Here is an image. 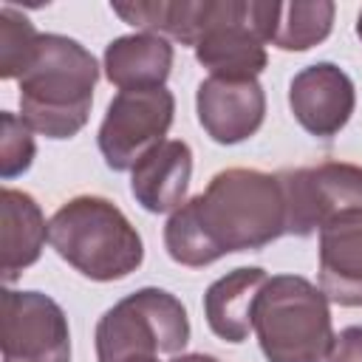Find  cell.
Returning <instances> with one entry per match:
<instances>
[{
  "label": "cell",
  "mask_w": 362,
  "mask_h": 362,
  "mask_svg": "<svg viewBox=\"0 0 362 362\" xmlns=\"http://www.w3.org/2000/svg\"><path fill=\"white\" fill-rule=\"evenodd\" d=\"M283 235L286 198L277 173L229 167L170 212L164 249L178 266L204 269L232 252H257Z\"/></svg>",
  "instance_id": "6da1fadb"
},
{
  "label": "cell",
  "mask_w": 362,
  "mask_h": 362,
  "mask_svg": "<svg viewBox=\"0 0 362 362\" xmlns=\"http://www.w3.org/2000/svg\"><path fill=\"white\" fill-rule=\"evenodd\" d=\"M20 82V116L45 139H74L90 116L96 57L65 34H40Z\"/></svg>",
  "instance_id": "7a4b0ae2"
},
{
  "label": "cell",
  "mask_w": 362,
  "mask_h": 362,
  "mask_svg": "<svg viewBox=\"0 0 362 362\" xmlns=\"http://www.w3.org/2000/svg\"><path fill=\"white\" fill-rule=\"evenodd\" d=\"M48 243L82 277L113 283L144 260V243L127 215L102 195H76L48 221Z\"/></svg>",
  "instance_id": "3957f363"
},
{
  "label": "cell",
  "mask_w": 362,
  "mask_h": 362,
  "mask_svg": "<svg viewBox=\"0 0 362 362\" xmlns=\"http://www.w3.org/2000/svg\"><path fill=\"white\" fill-rule=\"evenodd\" d=\"M255 334L266 362H325L334 345L331 303L300 274H274L255 303Z\"/></svg>",
  "instance_id": "277c9868"
},
{
  "label": "cell",
  "mask_w": 362,
  "mask_h": 362,
  "mask_svg": "<svg viewBox=\"0 0 362 362\" xmlns=\"http://www.w3.org/2000/svg\"><path fill=\"white\" fill-rule=\"evenodd\" d=\"M93 339L99 362L175 356L189 342V317L175 294L144 286L99 317Z\"/></svg>",
  "instance_id": "5b68a950"
},
{
  "label": "cell",
  "mask_w": 362,
  "mask_h": 362,
  "mask_svg": "<svg viewBox=\"0 0 362 362\" xmlns=\"http://www.w3.org/2000/svg\"><path fill=\"white\" fill-rule=\"evenodd\" d=\"M277 11L274 0H204L195 59L209 76L257 79L269 65L266 42L274 37Z\"/></svg>",
  "instance_id": "8992f818"
},
{
  "label": "cell",
  "mask_w": 362,
  "mask_h": 362,
  "mask_svg": "<svg viewBox=\"0 0 362 362\" xmlns=\"http://www.w3.org/2000/svg\"><path fill=\"white\" fill-rule=\"evenodd\" d=\"M175 119V96L167 88L119 90L99 124L96 144L105 164L116 173L133 170L153 147L167 141Z\"/></svg>",
  "instance_id": "52a82bcc"
},
{
  "label": "cell",
  "mask_w": 362,
  "mask_h": 362,
  "mask_svg": "<svg viewBox=\"0 0 362 362\" xmlns=\"http://www.w3.org/2000/svg\"><path fill=\"white\" fill-rule=\"evenodd\" d=\"M0 314L3 362H71V328L57 300L6 288Z\"/></svg>",
  "instance_id": "ba28073f"
},
{
  "label": "cell",
  "mask_w": 362,
  "mask_h": 362,
  "mask_svg": "<svg viewBox=\"0 0 362 362\" xmlns=\"http://www.w3.org/2000/svg\"><path fill=\"white\" fill-rule=\"evenodd\" d=\"M286 198V235L308 238L334 215L362 206V167L325 161L277 173Z\"/></svg>",
  "instance_id": "9c48e42d"
},
{
  "label": "cell",
  "mask_w": 362,
  "mask_h": 362,
  "mask_svg": "<svg viewBox=\"0 0 362 362\" xmlns=\"http://www.w3.org/2000/svg\"><path fill=\"white\" fill-rule=\"evenodd\" d=\"M288 107L305 133L331 139L348 124L356 107L354 79L337 62L305 65L288 82Z\"/></svg>",
  "instance_id": "30bf717a"
},
{
  "label": "cell",
  "mask_w": 362,
  "mask_h": 362,
  "mask_svg": "<svg viewBox=\"0 0 362 362\" xmlns=\"http://www.w3.org/2000/svg\"><path fill=\"white\" fill-rule=\"evenodd\" d=\"M195 110L212 141L240 144L252 139L266 119V90L257 79L206 76L195 90Z\"/></svg>",
  "instance_id": "8fae6325"
},
{
  "label": "cell",
  "mask_w": 362,
  "mask_h": 362,
  "mask_svg": "<svg viewBox=\"0 0 362 362\" xmlns=\"http://www.w3.org/2000/svg\"><path fill=\"white\" fill-rule=\"evenodd\" d=\"M320 288L328 303L362 308V206L320 226Z\"/></svg>",
  "instance_id": "7c38bea8"
},
{
  "label": "cell",
  "mask_w": 362,
  "mask_h": 362,
  "mask_svg": "<svg viewBox=\"0 0 362 362\" xmlns=\"http://www.w3.org/2000/svg\"><path fill=\"white\" fill-rule=\"evenodd\" d=\"M192 178V150L181 139H167L153 147L130 170V192L144 212H175L187 201Z\"/></svg>",
  "instance_id": "4fadbf2b"
},
{
  "label": "cell",
  "mask_w": 362,
  "mask_h": 362,
  "mask_svg": "<svg viewBox=\"0 0 362 362\" xmlns=\"http://www.w3.org/2000/svg\"><path fill=\"white\" fill-rule=\"evenodd\" d=\"M266 280L260 266H238L206 288L204 317L218 339L238 345L255 331V303Z\"/></svg>",
  "instance_id": "5bb4252c"
},
{
  "label": "cell",
  "mask_w": 362,
  "mask_h": 362,
  "mask_svg": "<svg viewBox=\"0 0 362 362\" xmlns=\"http://www.w3.org/2000/svg\"><path fill=\"white\" fill-rule=\"evenodd\" d=\"M175 48L170 40L147 31L124 34L107 42L102 68L110 85L119 90H144V88H164L173 71Z\"/></svg>",
  "instance_id": "9a60e30c"
},
{
  "label": "cell",
  "mask_w": 362,
  "mask_h": 362,
  "mask_svg": "<svg viewBox=\"0 0 362 362\" xmlns=\"http://www.w3.org/2000/svg\"><path fill=\"white\" fill-rule=\"evenodd\" d=\"M48 240V223L34 195L3 187L0 192V249L3 280L14 283L28 266H34Z\"/></svg>",
  "instance_id": "2e32d148"
},
{
  "label": "cell",
  "mask_w": 362,
  "mask_h": 362,
  "mask_svg": "<svg viewBox=\"0 0 362 362\" xmlns=\"http://www.w3.org/2000/svg\"><path fill=\"white\" fill-rule=\"evenodd\" d=\"M334 14H337V6L331 0L280 3L272 45H277L280 51H308L331 34Z\"/></svg>",
  "instance_id": "e0dca14e"
},
{
  "label": "cell",
  "mask_w": 362,
  "mask_h": 362,
  "mask_svg": "<svg viewBox=\"0 0 362 362\" xmlns=\"http://www.w3.org/2000/svg\"><path fill=\"white\" fill-rule=\"evenodd\" d=\"M37 37H40V31L23 11H17L11 6L0 8V76L3 79L23 76V71L34 54Z\"/></svg>",
  "instance_id": "ac0fdd59"
},
{
  "label": "cell",
  "mask_w": 362,
  "mask_h": 362,
  "mask_svg": "<svg viewBox=\"0 0 362 362\" xmlns=\"http://www.w3.org/2000/svg\"><path fill=\"white\" fill-rule=\"evenodd\" d=\"M37 156L34 130L23 116L3 110L0 113V175L6 181L23 175Z\"/></svg>",
  "instance_id": "d6986e66"
},
{
  "label": "cell",
  "mask_w": 362,
  "mask_h": 362,
  "mask_svg": "<svg viewBox=\"0 0 362 362\" xmlns=\"http://www.w3.org/2000/svg\"><path fill=\"white\" fill-rule=\"evenodd\" d=\"M325 362H362V325H348L334 337Z\"/></svg>",
  "instance_id": "ffe728a7"
},
{
  "label": "cell",
  "mask_w": 362,
  "mask_h": 362,
  "mask_svg": "<svg viewBox=\"0 0 362 362\" xmlns=\"http://www.w3.org/2000/svg\"><path fill=\"white\" fill-rule=\"evenodd\" d=\"M173 362H221V359H215V356H209V354H181V356H175Z\"/></svg>",
  "instance_id": "44dd1931"
},
{
  "label": "cell",
  "mask_w": 362,
  "mask_h": 362,
  "mask_svg": "<svg viewBox=\"0 0 362 362\" xmlns=\"http://www.w3.org/2000/svg\"><path fill=\"white\" fill-rule=\"evenodd\" d=\"M356 37L362 40V11H359V17H356Z\"/></svg>",
  "instance_id": "7402d4cb"
},
{
  "label": "cell",
  "mask_w": 362,
  "mask_h": 362,
  "mask_svg": "<svg viewBox=\"0 0 362 362\" xmlns=\"http://www.w3.org/2000/svg\"><path fill=\"white\" fill-rule=\"evenodd\" d=\"M130 362H158V356H147V359H130Z\"/></svg>",
  "instance_id": "603a6c76"
}]
</instances>
